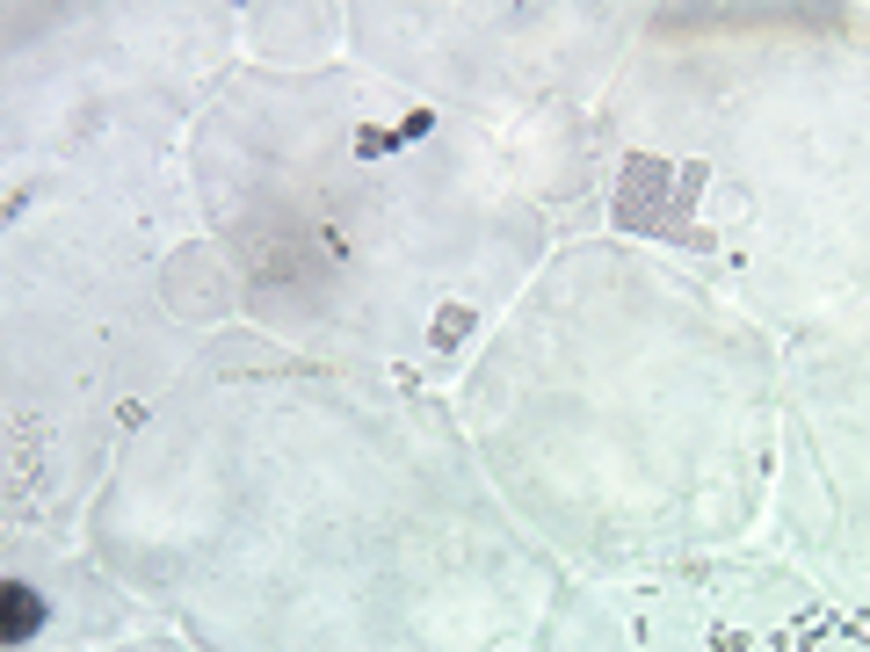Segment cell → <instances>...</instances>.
<instances>
[{
	"label": "cell",
	"instance_id": "1",
	"mask_svg": "<svg viewBox=\"0 0 870 652\" xmlns=\"http://www.w3.org/2000/svg\"><path fill=\"white\" fill-rule=\"evenodd\" d=\"M37 616H44V609H37V594L15 580V588H8V645H22V638L37 631Z\"/></svg>",
	"mask_w": 870,
	"mask_h": 652
}]
</instances>
